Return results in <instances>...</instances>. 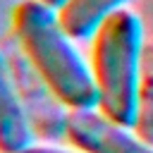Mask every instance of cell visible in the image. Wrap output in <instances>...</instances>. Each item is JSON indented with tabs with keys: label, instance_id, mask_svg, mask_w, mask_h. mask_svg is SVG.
Here are the masks:
<instances>
[{
	"label": "cell",
	"instance_id": "8992f818",
	"mask_svg": "<svg viewBox=\"0 0 153 153\" xmlns=\"http://www.w3.org/2000/svg\"><path fill=\"white\" fill-rule=\"evenodd\" d=\"M129 0H69L60 10V22L74 41H88L96 36L100 24L124 10Z\"/></svg>",
	"mask_w": 153,
	"mask_h": 153
},
{
	"label": "cell",
	"instance_id": "6da1fadb",
	"mask_svg": "<svg viewBox=\"0 0 153 153\" xmlns=\"http://www.w3.org/2000/svg\"><path fill=\"white\" fill-rule=\"evenodd\" d=\"M12 29L22 53L72 112L98 108L93 69L65 31L57 10L41 0H22L12 14Z\"/></svg>",
	"mask_w": 153,
	"mask_h": 153
},
{
	"label": "cell",
	"instance_id": "3957f363",
	"mask_svg": "<svg viewBox=\"0 0 153 153\" xmlns=\"http://www.w3.org/2000/svg\"><path fill=\"white\" fill-rule=\"evenodd\" d=\"M7 62L33 134L41 136L43 141L67 139V127H69V112L65 110L67 105L50 91V86L43 81V76L36 72V67L29 62L24 53L12 50L7 55Z\"/></svg>",
	"mask_w": 153,
	"mask_h": 153
},
{
	"label": "cell",
	"instance_id": "ba28073f",
	"mask_svg": "<svg viewBox=\"0 0 153 153\" xmlns=\"http://www.w3.org/2000/svg\"><path fill=\"white\" fill-rule=\"evenodd\" d=\"M22 153H74V151H65V148H57V146H29Z\"/></svg>",
	"mask_w": 153,
	"mask_h": 153
},
{
	"label": "cell",
	"instance_id": "9c48e42d",
	"mask_svg": "<svg viewBox=\"0 0 153 153\" xmlns=\"http://www.w3.org/2000/svg\"><path fill=\"white\" fill-rule=\"evenodd\" d=\"M41 2H45V5H50L53 10H57V12H60V10H62V7H65L69 0H41Z\"/></svg>",
	"mask_w": 153,
	"mask_h": 153
},
{
	"label": "cell",
	"instance_id": "5b68a950",
	"mask_svg": "<svg viewBox=\"0 0 153 153\" xmlns=\"http://www.w3.org/2000/svg\"><path fill=\"white\" fill-rule=\"evenodd\" d=\"M33 129L19 100L7 55L0 50V153H22L33 146Z\"/></svg>",
	"mask_w": 153,
	"mask_h": 153
},
{
	"label": "cell",
	"instance_id": "52a82bcc",
	"mask_svg": "<svg viewBox=\"0 0 153 153\" xmlns=\"http://www.w3.org/2000/svg\"><path fill=\"white\" fill-rule=\"evenodd\" d=\"M136 136L153 146V43L143 45L139 96H136Z\"/></svg>",
	"mask_w": 153,
	"mask_h": 153
},
{
	"label": "cell",
	"instance_id": "7a4b0ae2",
	"mask_svg": "<svg viewBox=\"0 0 153 153\" xmlns=\"http://www.w3.org/2000/svg\"><path fill=\"white\" fill-rule=\"evenodd\" d=\"M143 57V26L136 12L110 14L93 36L91 69L98 88V110L122 124H136V96Z\"/></svg>",
	"mask_w": 153,
	"mask_h": 153
},
{
	"label": "cell",
	"instance_id": "277c9868",
	"mask_svg": "<svg viewBox=\"0 0 153 153\" xmlns=\"http://www.w3.org/2000/svg\"><path fill=\"white\" fill-rule=\"evenodd\" d=\"M67 141L81 153H153V146L96 110L69 112Z\"/></svg>",
	"mask_w": 153,
	"mask_h": 153
}]
</instances>
